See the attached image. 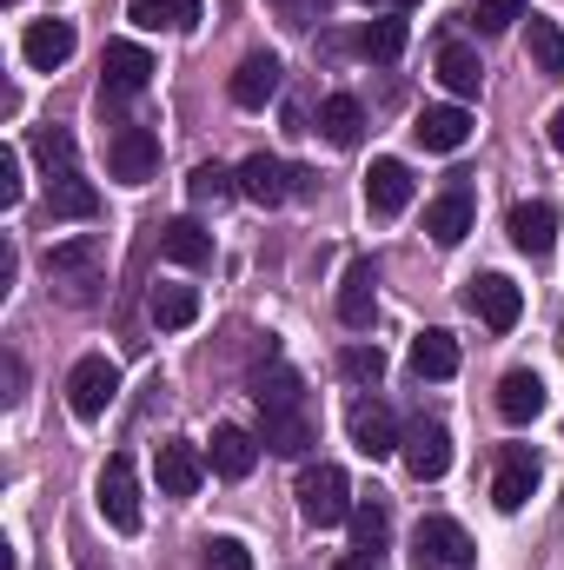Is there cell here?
Masks as SVG:
<instances>
[{
  "instance_id": "f546056e",
  "label": "cell",
  "mask_w": 564,
  "mask_h": 570,
  "mask_svg": "<svg viewBox=\"0 0 564 570\" xmlns=\"http://www.w3.org/2000/svg\"><path fill=\"white\" fill-rule=\"evenodd\" d=\"M412 372L419 379H451L458 372V338L438 332V325H425L419 338H412Z\"/></svg>"
},
{
  "instance_id": "7bdbcfd3",
  "label": "cell",
  "mask_w": 564,
  "mask_h": 570,
  "mask_svg": "<svg viewBox=\"0 0 564 570\" xmlns=\"http://www.w3.org/2000/svg\"><path fill=\"white\" fill-rule=\"evenodd\" d=\"M552 146H558V153H564V107H558V114H552Z\"/></svg>"
},
{
  "instance_id": "44dd1931",
  "label": "cell",
  "mask_w": 564,
  "mask_h": 570,
  "mask_svg": "<svg viewBox=\"0 0 564 570\" xmlns=\"http://www.w3.org/2000/svg\"><path fill=\"white\" fill-rule=\"evenodd\" d=\"M512 246L532 253V259H545V253L558 246V206H545V199L512 206Z\"/></svg>"
},
{
  "instance_id": "5b68a950",
  "label": "cell",
  "mask_w": 564,
  "mask_h": 570,
  "mask_svg": "<svg viewBox=\"0 0 564 570\" xmlns=\"http://www.w3.org/2000/svg\"><path fill=\"white\" fill-rule=\"evenodd\" d=\"M120 399V365L107 358V352H87L74 372H67V405H74V419H107V405Z\"/></svg>"
},
{
  "instance_id": "6da1fadb",
  "label": "cell",
  "mask_w": 564,
  "mask_h": 570,
  "mask_svg": "<svg viewBox=\"0 0 564 570\" xmlns=\"http://www.w3.org/2000/svg\"><path fill=\"white\" fill-rule=\"evenodd\" d=\"M299 518H305L312 531L346 524V518H352V478H346L339 464H305V471H299Z\"/></svg>"
},
{
  "instance_id": "30bf717a",
  "label": "cell",
  "mask_w": 564,
  "mask_h": 570,
  "mask_svg": "<svg viewBox=\"0 0 564 570\" xmlns=\"http://www.w3.org/2000/svg\"><path fill=\"white\" fill-rule=\"evenodd\" d=\"M465 305L478 312L485 332H512V325L525 318V292L505 279V273H478V279L465 285Z\"/></svg>"
},
{
  "instance_id": "d6986e66",
  "label": "cell",
  "mask_w": 564,
  "mask_h": 570,
  "mask_svg": "<svg viewBox=\"0 0 564 570\" xmlns=\"http://www.w3.org/2000/svg\"><path fill=\"white\" fill-rule=\"evenodd\" d=\"M280 80H285L280 53H246V60H240V73H233V107L260 114L266 100H280Z\"/></svg>"
},
{
  "instance_id": "bcb514c9",
  "label": "cell",
  "mask_w": 564,
  "mask_h": 570,
  "mask_svg": "<svg viewBox=\"0 0 564 570\" xmlns=\"http://www.w3.org/2000/svg\"><path fill=\"white\" fill-rule=\"evenodd\" d=\"M80 570H100V564H80Z\"/></svg>"
},
{
  "instance_id": "d6a6232c",
  "label": "cell",
  "mask_w": 564,
  "mask_h": 570,
  "mask_svg": "<svg viewBox=\"0 0 564 570\" xmlns=\"http://www.w3.org/2000/svg\"><path fill=\"white\" fill-rule=\"evenodd\" d=\"M233 193H240V173H226L220 159L193 166V179H186V199H193V206H226Z\"/></svg>"
},
{
  "instance_id": "52a82bcc",
  "label": "cell",
  "mask_w": 564,
  "mask_h": 570,
  "mask_svg": "<svg viewBox=\"0 0 564 570\" xmlns=\"http://www.w3.org/2000/svg\"><path fill=\"white\" fill-rule=\"evenodd\" d=\"M107 173L127 179V186H146V179L159 173V134L140 127V120H120L114 140H107Z\"/></svg>"
},
{
  "instance_id": "1f68e13d",
  "label": "cell",
  "mask_w": 564,
  "mask_h": 570,
  "mask_svg": "<svg viewBox=\"0 0 564 570\" xmlns=\"http://www.w3.org/2000/svg\"><path fill=\"white\" fill-rule=\"evenodd\" d=\"M525 53H532V67H538L545 80H558L564 73V27L558 20H545V13H532V27H525Z\"/></svg>"
},
{
  "instance_id": "277c9868",
  "label": "cell",
  "mask_w": 564,
  "mask_h": 570,
  "mask_svg": "<svg viewBox=\"0 0 564 570\" xmlns=\"http://www.w3.org/2000/svg\"><path fill=\"white\" fill-rule=\"evenodd\" d=\"M478 564V544L465 538L458 518H419L412 531V570H471Z\"/></svg>"
},
{
  "instance_id": "484cf974",
  "label": "cell",
  "mask_w": 564,
  "mask_h": 570,
  "mask_svg": "<svg viewBox=\"0 0 564 570\" xmlns=\"http://www.w3.org/2000/svg\"><path fill=\"white\" fill-rule=\"evenodd\" d=\"M319 134H325V146H359L366 140V107L352 100V94H325L319 100Z\"/></svg>"
},
{
  "instance_id": "9a60e30c",
  "label": "cell",
  "mask_w": 564,
  "mask_h": 570,
  "mask_svg": "<svg viewBox=\"0 0 564 570\" xmlns=\"http://www.w3.org/2000/svg\"><path fill=\"white\" fill-rule=\"evenodd\" d=\"M153 471H159V498H193V491L206 484V458H200L193 438H166Z\"/></svg>"
},
{
  "instance_id": "7a4b0ae2",
  "label": "cell",
  "mask_w": 564,
  "mask_h": 570,
  "mask_svg": "<svg viewBox=\"0 0 564 570\" xmlns=\"http://www.w3.org/2000/svg\"><path fill=\"white\" fill-rule=\"evenodd\" d=\"M153 53L140 40H107V60H100V114H120V100H134L153 87Z\"/></svg>"
},
{
  "instance_id": "ba28073f",
  "label": "cell",
  "mask_w": 564,
  "mask_h": 570,
  "mask_svg": "<svg viewBox=\"0 0 564 570\" xmlns=\"http://www.w3.org/2000/svg\"><path fill=\"white\" fill-rule=\"evenodd\" d=\"M538 478H545L538 451H532V444H505V451H498V471H492V504H498V511H525L532 491H538Z\"/></svg>"
},
{
  "instance_id": "b9f144b4",
  "label": "cell",
  "mask_w": 564,
  "mask_h": 570,
  "mask_svg": "<svg viewBox=\"0 0 564 570\" xmlns=\"http://www.w3.org/2000/svg\"><path fill=\"white\" fill-rule=\"evenodd\" d=\"M332 570H379V558H372V551H352V558H339Z\"/></svg>"
},
{
  "instance_id": "9c48e42d",
  "label": "cell",
  "mask_w": 564,
  "mask_h": 570,
  "mask_svg": "<svg viewBox=\"0 0 564 570\" xmlns=\"http://www.w3.org/2000/svg\"><path fill=\"white\" fill-rule=\"evenodd\" d=\"M399 458H406V471H412L419 484H438V478L451 471V431L438 425V419H412L406 438H399Z\"/></svg>"
},
{
  "instance_id": "4316f807",
  "label": "cell",
  "mask_w": 564,
  "mask_h": 570,
  "mask_svg": "<svg viewBox=\"0 0 564 570\" xmlns=\"http://www.w3.org/2000/svg\"><path fill=\"white\" fill-rule=\"evenodd\" d=\"M159 253H166L173 266H213V233H206L200 219H166V226H159Z\"/></svg>"
},
{
  "instance_id": "4dcf8cb0",
  "label": "cell",
  "mask_w": 564,
  "mask_h": 570,
  "mask_svg": "<svg viewBox=\"0 0 564 570\" xmlns=\"http://www.w3.org/2000/svg\"><path fill=\"white\" fill-rule=\"evenodd\" d=\"M406 40H412V27H406L399 13H379V20H366V27H359V40H352V47H359L366 60H399V53H406Z\"/></svg>"
},
{
  "instance_id": "ab89813d",
  "label": "cell",
  "mask_w": 564,
  "mask_h": 570,
  "mask_svg": "<svg viewBox=\"0 0 564 570\" xmlns=\"http://www.w3.org/2000/svg\"><path fill=\"white\" fill-rule=\"evenodd\" d=\"M0 372H7V405H20V392H27V365H20V352H7Z\"/></svg>"
},
{
  "instance_id": "f35d334b",
  "label": "cell",
  "mask_w": 564,
  "mask_h": 570,
  "mask_svg": "<svg viewBox=\"0 0 564 570\" xmlns=\"http://www.w3.org/2000/svg\"><path fill=\"white\" fill-rule=\"evenodd\" d=\"M0 206H20V146H0Z\"/></svg>"
},
{
  "instance_id": "7402d4cb",
  "label": "cell",
  "mask_w": 564,
  "mask_h": 570,
  "mask_svg": "<svg viewBox=\"0 0 564 570\" xmlns=\"http://www.w3.org/2000/svg\"><path fill=\"white\" fill-rule=\"evenodd\" d=\"M412 140L425 153H458V146L471 140V114L465 107H425L419 120H412Z\"/></svg>"
},
{
  "instance_id": "e0dca14e",
  "label": "cell",
  "mask_w": 564,
  "mask_h": 570,
  "mask_svg": "<svg viewBox=\"0 0 564 570\" xmlns=\"http://www.w3.org/2000/svg\"><path fill=\"white\" fill-rule=\"evenodd\" d=\"M399 438H406V431H399V419H392V405H386V399H359V405H352V444H359L372 464H379V458H392V451H399Z\"/></svg>"
},
{
  "instance_id": "e575fe53",
  "label": "cell",
  "mask_w": 564,
  "mask_h": 570,
  "mask_svg": "<svg viewBox=\"0 0 564 570\" xmlns=\"http://www.w3.org/2000/svg\"><path fill=\"white\" fill-rule=\"evenodd\" d=\"M33 159L47 166V179H54V173H80V146H74L67 127H40V134H33Z\"/></svg>"
},
{
  "instance_id": "83f0119b",
  "label": "cell",
  "mask_w": 564,
  "mask_h": 570,
  "mask_svg": "<svg viewBox=\"0 0 564 570\" xmlns=\"http://www.w3.org/2000/svg\"><path fill=\"white\" fill-rule=\"evenodd\" d=\"M47 213H54V219H94V213H100V193H94L80 173H54V179H47Z\"/></svg>"
},
{
  "instance_id": "603a6c76",
  "label": "cell",
  "mask_w": 564,
  "mask_h": 570,
  "mask_svg": "<svg viewBox=\"0 0 564 570\" xmlns=\"http://www.w3.org/2000/svg\"><path fill=\"white\" fill-rule=\"evenodd\" d=\"M538 412H545V379L525 372V365L505 372V379H498V419H505V425H532Z\"/></svg>"
},
{
  "instance_id": "d4e9b609",
  "label": "cell",
  "mask_w": 564,
  "mask_h": 570,
  "mask_svg": "<svg viewBox=\"0 0 564 570\" xmlns=\"http://www.w3.org/2000/svg\"><path fill=\"white\" fill-rule=\"evenodd\" d=\"M253 464H260V438L253 431H240V425H213V471L220 478H253Z\"/></svg>"
},
{
  "instance_id": "4fadbf2b",
  "label": "cell",
  "mask_w": 564,
  "mask_h": 570,
  "mask_svg": "<svg viewBox=\"0 0 564 570\" xmlns=\"http://www.w3.org/2000/svg\"><path fill=\"white\" fill-rule=\"evenodd\" d=\"M412 206V166L406 159H372L366 173V213L372 219H399Z\"/></svg>"
},
{
  "instance_id": "836d02e7",
  "label": "cell",
  "mask_w": 564,
  "mask_h": 570,
  "mask_svg": "<svg viewBox=\"0 0 564 570\" xmlns=\"http://www.w3.org/2000/svg\"><path fill=\"white\" fill-rule=\"evenodd\" d=\"M352 538H359V551H386V538H392V511H386V498H359L352 504Z\"/></svg>"
},
{
  "instance_id": "2e32d148",
  "label": "cell",
  "mask_w": 564,
  "mask_h": 570,
  "mask_svg": "<svg viewBox=\"0 0 564 570\" xmlns=\"http://www.w3.org/2000/svg\"><path fill=\"white\" fill-rule=\"evenodd\" d=\"M372 312H379V266L372 259H352L346 279H339V325L346 332H366Z\"/></svg>"
},
{
  "instance_id": "74e56055",
  "label": "cell",
  "mask_w": 564,
  "mask_h": 570,
  "mask_svg": "<svg viewBox=\"0 0 564 570\" xmlns=\"http://www.w3.org/2000/svg\"><path fill=\"white\" fill-rule=\"evenodd\" d=\"M200 570H253V551L240 538H206L200 544Z\"/></svg>"
},
{
  "instance_id": "ffe728a7",
  "label": "cell",
  "mask_w": 564,
  "mask_h": 570,
  "mask_svg": "<svg viewBox=\"0 0 564 570\" xmlns=\"http://www.w3.org/2000/svg\"><path fill=\"white\" fill-rule=\"evenodd\" d=\"M431 67H438V87H445L451 100H478V87H485V60H478V47H465V40H445Z\"/></svg>"
},
{
  "instance_id": "f1b7e54d",
  "label": "cell",
  "mask_w": 564,
  "mask_h": 570,
  "mask_svg": "<svg viewBox=\"0 0 564 570\" xmlns=\"http://www.w3.org/2000/svg\"><path fill=\"white\" fill-rule=\"evenodd\" d=\"M146 312H153V325L159 332H186L193 318H200V292L193 285H153V298H146Z\"/></svg>"
},
{
  "instance_id": "3957f363",
  "label": "cell",
  "mask_w": 564,
  "mask_h": 570,
  "mask_svg": "<svg viewBox=\"0 0 564 570\" xmlns=\"http://www.w3.org/2000/svg\"><path fill=\"white\" fill-rule=\"evenodd\" d=\"M47 279L67 285L74 298H94V285L107 279V239L100 233H80V239L47 246Z\"/></svg>"
},
{
  "instance_id": "8992f818",
  "label": "cell",
  "mask_w": 564,
  "mask_h": 570,
  "mask_svg": "<svg viewBox=\"0 0 564 570\" xmlns=\"http://www.w3.org/2000/svg\"><path fill=\"white\" fill-rule=\"evenodd\" d=\"M94 491H100V518H107L120 538H134V531H140V478H134V458H127V451L107 458V471H100Z\"/></svg>"
},
{
  "instance_id": "ac0fdd59",
  "label": "cell",
  "mask_w": 564,
  "mask_h": 570,
  "mask_svg": "<svg viewBox=\"0 0 564 570\" xmlns=\"http://www.w3.org/2000/svg\"><path fill=\"white\" fill-rule=\"evenodd\" d=\"M240 199H253V206H285V199H292V166L273 159V153L240 159Z\"/></svg>"
},
{
  "instance_id": "7c38bea8",
  "label": "cell",
  "mask_w": 564,
  "mask_h": 570,
  "mask_svg": "<svg viewBox=\"0 0 564 570\" xmlns=\"http://www.w3.org/2000/svg\"><path fill=\"white\" fill-rule=\"evenodd\" d=\"M260 444L273 458H305L319 444V419L312 405H280V412H260Z\"/></svg>"
},
{
  "instance_id": "8fae6325",
  "label": "cell",
  "mask_w": 564,
  "mask_h": 570,
  "mask_svg": "<svg viewBox=\"0 0 564 570\" xmlns=\"http://www.w3.org/2000/svg\"><path fill=\"white\" fill-rule=\"evenodd\" d=\"M74 47H80V33H74V20H60V13H47V20H27V33H20V60H27L33 73H54V67H67V60H74Z\"/></svg>"
},
{
  "instance_id": "f6af8a7d",
  "label": "cell",
  "mask_w": 564,
  "mask_h": 570,
  "mask_svg": "<svg viewBox=\"0 0 564 570\" xmlns=\"http://www.w3.org/2000/svg\"><path fill=\"white\" fill-rule=\"evenodd\" d=\"M280 7H299V0H280Z\"/></svg>"
},
{
  "instance_id": "8d00e7d4",
  "label": "cell",
  "mask_w": 564,
  "mask_h": 570,
  "mask_svg": "<svg viewBox=\"0 0 564 570\" xmlns=\"http://www.w3.org/2000/svg\"><path fill=\"white\" fill-rule=\"evenodd\" d=\"M339 379L379 385V379H386V352H379V345H346V352H339Z\"/></svg>"
},
{
  "instance_id": "ee69618b",
  "label": "cell",
  "mask_w": 564,
  "mask_h": 570,
  "mask_svg": "<svg viewBox=\"0 0 564 570\" xmlns=\"http://www.w3.org/2000/svg\"><path fill=\"white\" fill-rule=\"evenodd\" d=\"M386 7H419V0H386Z\"/></svg>"
},
{
  "instance_id": "5bb4252c",
  "label": "cell",
  "mask_w": 564,
  "mask_h": 570,
  "mask_svg": "<svg viewBox=\"0 0 564 570\" xmlns=\"http://www.w3.org/2000/svg\"><path fill=\"white\" fill-rule=\"evenodd\" d=\"M471 219H478V199H471V186H465V179H451V186L425 206V233H431L438 246H458V239L471 233Z\"/></svg>"
},
{
  "instance_id": "d590c367",
  "label": "cell",
  "mask_w": 564,
  "mask_h": 570,
  "mask_svg": "<svg viewBox=\"0 0 564 570\" xmlns=\"http://www.w3.org/2000/svg\"><path fill=\"white\" fill-rule=\"evenodd\" d=\"M478 33H505L512 20H532V0H471V13H465Z\"/></svg>"
},
{
  "instance_id": "60d3db41",
  "label": "cell",
  "mask_w": 564,
  "mask_h": 570,
  "mask_svg": "<svg viewBox=\"0 0 564 570\" xmlns=\"http://www.w3.org/2000/svg\"><path fill=\"white\" fill-rule=\"evenodd\" d=\"M319 193V173H305V166H292V199H312Z\"/></svg>"
},
{
  "instance_id": "cb8c5ba5",
  "label": "cell",
  "mask_w": 564,
  "mask_h": 570,
  "mask_svg": "<svg viewBox=\"0 0 564 570\" xmlns=\"http://www.w3.org/2000/svg\"><path fill=\"white\" fill-rule=\"evenodd\" d=\"M127 20L140 33H193L200 27V0H127Z\"/></svg>"
}]
</instances>
